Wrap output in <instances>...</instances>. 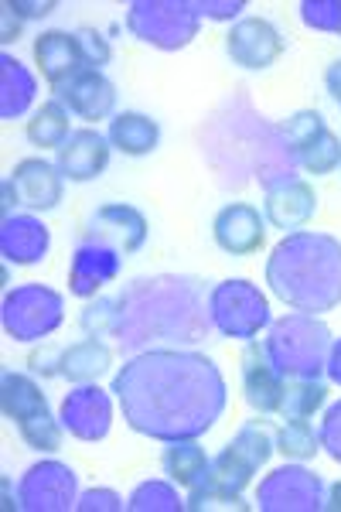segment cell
<instances>
[{
    "instance_id": "obj_32",
    "label": "cell",
    "mask_w": 341,
    "mask_h": 512,
    "mask_svg": "<svg viewBox=\"0 0 341 512\" xmlns=\"http://www.w3.org/2000/svg\"><path fill=\"white\" fill-rule=\"evenodd\" d=\"M127 509L130 512H181L185 509V499H181L171 482H144L130 492Z\"/></svg>"
},
{
    "instance_id": "obj_21",
    "label": "cell",
    "mask_w": 341,
    "mask_h": 512,
    "mask_svg": "<svg viewBox=\"0 0 341 512\" xmlns=\"http://www.w3.org/2000/svg\"><path fill=\"white\" fill-rule=\"evenodd\" d=\"M55 99H62L65 110L76 113L79 120L99 123L110 120L116 110V86L103 72L96 69H82L79 76H72L65 86L55 89Z\"/></svg>"
},
{
    "instance_id": "obj_29",
    "label": "cell",
    "mask_w": 341,
    "mask_h": 512,
    "mask_svg": "<svg viewBox=\"0 0 341 512\" xmlns=\"http://www.w3.org/2000/svg\"><path fill=\"white\" fill-rule=\"evenodd\" d=\"M72 113L65 110V103L62 99H48V103H41V110L35 113V117L28 120V140L35 147H41V151H58V147L65 144V140L72 137V127H69V120Z\"/></svg>"
},
{
    "instance_id": "obj_3",
    "label": "cell",
    "mask_w": 341,
    "mask_h": 512,
    "mask_svg": "<svg viewBox=\"0 0 341 512\" xmlns=\"http://www.w3.org/2000/svg\"><path fill=\"white\" fill-rule=\"evenodd\" d=\"M266 284L294 311L321 315L341 304V243L328 233L297 229L273 246Z\"/></svg>"
},
{
    "instance_id": "obj_20",
    "label": "cell",
    "mask_w": 341,
    "mask_h": 512,
    "mask_svg": "<svg viewBox=\"0 0 341 512\" xmlns=\"http://www.w3.org/2000/svg\"><path fill=\"white\" fill-rule=\"evenodd\" d=\"M110 147V137H103L96 127H79L55 151V168L69 181H93L110 164Z\"/></svg>"
},
{
    "instance_id": "obj_23",
    "label": "cell",
    "mask_w": 341,
    "mask_h": 512,
    "mask_svg": "<svg viewBox=\"0 0 341 512\" xmlns=\"http://www.w3.org/2000/svg\"><path fill=\"white\" fill-rule=\"evenodd\" d=\"M35 65H38L41 79H45L55 93L58 86H65L72 76H79V72L86 69L79 35H69V31H41L35 38Z\"/></svg>"
},
{
    "instance_id": "obj_7",
    "label": "cell",
    "mask_w": 341,
    "mask_h": 512,
    "mask_svg": "<svg viewBox=\"0 0 341 512\" xmlns=\"http://www.w3.org/2000/svg\"><path fill=\"white\" fill-rule=\"evenodd\" d=\"M209 321L222 335L253 342L270 325V304L249 280H222L209 294Z\"/></svg>"
},
{
    "instance_id": "obj_16",
    "label": "cell",
    "mask_w": 341,
    "mask_h": 512,
    "mask_svg": "<svg viewBox=\"0 0 341 512\" xmlns=\"http://www.w3.org/2000/svg\"><path fill=\"white\" fill-rule=\"evenodd\" d=\"M123 256L120 250L113 246L99 243V239H79L76 253H72V267H69V291L76 297H96L103 291L106 284H113L120 277V267H123Z\"/></svg>"
},
{
    "instance_id": "obj_2",
    "label": "cell",
    "mask_w": 341,
    "mask_h": 512,
    "mask_svg": "<svg viewBox=\"0 0 341 512\" xmlns=\"http://www.w3.org/2000/svg\"><path fill=\"white\" fill-rule=\"evenodd\" d=\"M202 294L195 280L154 277L137 280L120 297H99L82 311V328L93 338L113 335L123 345H140L147 338H178L198 342L209 321L202 315Z\"/></svg>"
},
{
    "instance_id": "obj_26",
    "label": "cell",
    "mask_w": 341,
    "mask_h": 512,
    "mask_svg": "<svg viewBox=\"0 0 341 512\" xmlns=\"http://www.w3.org/2000/svg\"><path fill=\"white\" fill-rule=\"evenodd\" d=\"M38 82L11 52L0 55V120H18L31 110Z\"/></svg>"
},
{
    "instance_id": "obj_38",
    "label": "cell",
    "mask_w": 341,
    "mask_h": 512,
    "mask_svg": "<svg viewBox=\"0 0 341 512\" xmlns=\"http://www.w3.org/2000/svg\"><path fill=\"white\" fill-rule=\"evenodd\" d=\"M202 4V18H215V21H226V18H236L243 11V0H226V4H212V0H198Z\"/></svg>"
},
{
    "instance_id": "obj_19",
    "label": "cell",
    "mask_w": 341,
    "mask_h": 512,
    "mask_svg": "<svg viewBox=\"0 0 341 512\" xmlns=\"http://www.w3.org/2000/svg\"><path fill=\"white\" fill-rule=\"evenodd\" d=\"M284 386L287 379L273 366L270 352H266L263 342H249L243 352V393L246 403L256 410V414L270 417L280 414V400H284Z\"/></svg>"
},
{
    "instance_id": "obj_14",
    "label": "cell",
    "mask_w": 341,
    "mask_h": 512,
    "mask_svg": "<svg viewBox=\"0 0 341 512\" xmlns=\"http://www.w3.org/2000/svg\"><path fill=\"white\" fill-rule=\"evenodd\" d=\"M318 212V192H314L311 181L297 175H280L266 181V202L263 216L270 226L284 229V233H297Z\"/></svg>"
},
{
    "instance_id": "obj_13",
    "label": "cell",
    "mask_w": 341,
    "mask_h": 512,
    "mask_svg": "<svg viewBox=\"0 0 341 512\" xmlns=\"http://www.w3.org/2000/svg\"><path fill=\"white\" fill-rule=\"evenodd\" d=\"M76 506V472L62 461H41L18 482V509L65 512Z\"/></svg>"
},
{
    "instance_id": "obj_36",
    "label": "cell",
    "mask_w": 341,
    "mask_h": 512,
    "mask_svg": "<svg viewBox=\"0 0 341 512\" xmlns=\"http://www.w3.org/2000/svg\"><path fill=\"white\" fill-rule=\"evenodd\" d=\"M318 434H321V451H328L331 461H338L341 465V400L324 410Z\"/></svg>"
},
{
    "instance_id": "obj_4",
    "label": "cell",
    "mask_w": 341,
    "mask_h": 512,
    "mask_svg": "<svg viewBox=\"0 0 341 512\" xmlns=\"http://www.w3.org/2000/svg\"><path fill=\"white\" fill-rule=\"evenodd\" d=\"M277 451L270 427L263 420H249L232 441L212 458L209 475L198 489L188 492L185 509H246V502H239V495L253 475L270 461V454Z\"/></svg>"
},
{
    "instance_id": "obj_11",
    "label": "cell",
    "mask_w": 341,
    "mask_h": 512,
    "mask_svg": "<svg viewBox=\"0 0 341 512\" xmlns=\"http://www.w3.org/2000/svg\"><path fill=\"white\" fill-rule=\"evenodd\" d=\"M62 171L45 158H24L11 168L4 181V216L11 205H24L31 212H52L62 202Z\"/></svg>"
},
{
    "instance_id": "obj_9",
    "label": "cell",
    "mask_w": 341,
    "mask_h": 512,
    "mask_svg": "<svg viewBox=\"0 0 341 512\" xmlns=\"http://www.w3.org/2000/svg\"><path fill=\"white\" fill-rule=\"evenodd\" d=\"M284 137L290 147V158L304 175H331L341 168V140L335 130L324 123L318 110H301L284 123Z\"/></svg>"
},
{
    "instance_id": "obj_41",
    "label": "cell",
    "mask_w": 341,
    "mask_h": 512,
    "mask_svg": "<svg viewBox=\"0 0 341 512\" xmlns=\"http://www.w3.org/2000/svg\"><path fill=\"white\" fill-rule=\"evenodd\" d=\"M324 86H328L331 99L341 106V59L328 65V72H324Z\"/></svg>"
},
{
    "instance_id": "obj_1",
    "label": "cell",
    "mask_w": 341,
    "mask_h": 512,
    "mask_svg": "<svg viewBox=\"0 0 341 512\" xmlns=\"http://www.w3.org/2000/svg\"><path fill=\"white\" fill-rule=\"evenodd\" d=\"M123 420L154 441H191L212 431L226 410V379L202 352L154 349L116 373L110 390Z\"/></svg>"
},
{
    "instance_id": "obj_10",
    "label": "cell",
    "mask_w": 341,
    "mask_h": 512,
    "mask_svg": "<svg viewBox=\"0 0 341 512\" xmlns=\"http://www.w3.org/2000/svg\"><path fill=\"white\" fill-rule=\"evenodd\" d=\"M328 499V485L301 465H284L266 475L256 489L263 512H318Z\"/></svg>"
},
{
    "instance_id": "obj_28",
    "label": "cell",
    "mask_w": 341,
    "mask_h": 512,
    "mask_svg": "<svg viewBox=\"0 0 341 512\" xmlns=\"http://www.w3.org/2000/svg\"><path fill=\"white\" fill-rule=\"evenodd\" d=\"M110 144L130 158H144L161 144V127L144 113H116L110 120Z\"/></svg>"
},
{
    "instance_id": "obj_35",
    "label": "cell",
    "mask_w": 341,
    "mask_h": 512,
    "mask_svg": "<svg viewBox=\"0 0 341 512\" xmlns=\"http://www.w3.org/2000/svg\"><path fill=\"white\" fill-rule=\"evenodd\" d=\"M76 35H79V45H82V59H86V69L103 72V65H110V59H113L110 41H106L93 28H82V31H76Z\"/></svg>"
},
{
    "instance_id": "obj_15",
    "label": "cell",
    "mask_w": 341,
    "mask_h": 512,
    "mask_svg": "<svg viewBox=\"0 0 341 512\" xmlns=\"http://www.w3.org/2000/svg\"><path fill=\"white\" fill-rule=\"evenodd\" d=\"M226 52L236 65L249 72H263L284 55V35L266 18H243L226 35Z\"/></svg>"
},
{
    "instance_id": "obj_18",
    "label": "cell",
    "mask_w": 341,
    "mask_h": 512,
    "mask_svg": "<svg viewBox=\"0 0 341 512\" xmlns=\"http://www.w3.org/2000/svg\"><path fill=\"white\" fill-rule=\"evenodd\" d=\"M82 236L99 239V243L130 256L147 243V219H144V212H137L133 205H123V202L99 205L93 216H89V226L82 229Z\"/></svg>"
},
{
    "instance_id": "obj_33",
    "label": "cell",
    "mask_w": 341,
    "mask_h": 512,
    "mask_svg": "<svg viewBox=\"0 0 341 512\" xmlns=\"http://www.w3.org/2000/svg\"><path fill=\"white\" fill-rule=\"evenodd\" d=\"M62 431H65V427L58 424L52 414H41V417L28 420V424L18 427L21 441L28 444V448H35V451H58V448H62Z\"/></svg>"
},
{
    "instance_id": "obj_5",
    "label": "cell",
    "mask_w": 341,
    "mask_h": 512,
    "mask_svg": "<svg viewBox=\"0 0 341 512\" xmlns=\"http://www.w3.org/2000/svg\"><path fill=\"white\" fill-rule=\"evenodd\" d=\"M263 345L284 379H318L328 366L331 332L314 315L294 311L280 321H270V335Z\"/></svg>"
},
{
    "instance_id": "obj_43",
    "label": "cell",
    "mask_w": 341,
    "mask_h": 512,
    "mask_svg": "<svg viewBox=\"0 0 341 512\" xmlns=\"http://www.w3.org/2000/svg\"><path fill=\"white\" fill-rule=\"evenodd\" d=\"M324 509H341V485H328V499H324Z\"/></svg>"
},
{
    "instance_id": "obj_37",
    "label": "cell",
    "mask_w": 341,
    "mask_h": 512,
    "mask_svg": "<svg viewBox=\"0 0 341 512\" xmlns=\"http://www.w3.org/2000/svg\"><path fill=\"white\" fill-rule=\"evenodd\" d=\"M76 509H79V512H96V509L120 512V509H123V502H120V495L110 492V489H93V492H86V495H82V499L76 502Z\"/></svg>"
},
{
    "instance_id": "obj_42",
    "label": "cell",
    "mask_w": 341,
    "mask_h": 512,
    "mask_svg": "<svg viewBox=\"0 0 341 512\" xmlns=\"http://www.w3.org/2000/svg\"><path fill=\"white\" fill-rule=\"evenodd\" d=\"M14 11L21 14V18H45V14L55 11L52 0H45V4H21V0H14Z\"/></svg>"
},
{
    "instance_id": "obj_8",
    "label": "cell",
    "mask_w": 341,
    "mask_h": 512,
    "mask_svg": "<svg viewBox=\"0 0 341 512\" xmlns=\"http://www.w3.org/2000/svg\"><path fill=\"white\" fill-rule=\"evenodd\" d=\"M65 318V301L62 294L52 291L45 284H24L14 287L11 294L4 297V311H0V321H4V332L18 342H38V338L52 335Z\"/></svg>"
},
{
    "instance_id": "obj_22",
    "label": "cell",
    "mask_w": 341,
    "mask_h": 512,
    "mask_svg": "<svg viewBox=\"0 0 341 512\" xmlns=\"http://www.w3.org/2000/svg\"><path fill=\"white\" fill-rule=\"evenodd\" d=\"M212 236L219 243V250L232 256H249L263 246L266 239V216L249 202H232L226 209H219V216L212 222Z\"/></svg>"
},
{
    "instance_id": "obj_40",
    "label": "cell",
    "mask_w": 341,
    "mask_h": 512,
    "mask_svg": "<svg viewBox=\"0 0 341 512\" xmlns=\"http://www.w3.org/2000/svg\"><path fill=\"white\" fill-rule=\"evenodd\" d=\"M324 373H328V379L335 386H341V338H335L328 349V366H324Z\"/></svg>"
},
{
    "instance_id": "obj_39",
    "label": "cell",
    "mask_w": 341,
    "mask_h": 512,
    "mask_svg": "<svg viewBox=\"0 0 341 512\" xmlns=\"http://www.w3.org/2000/svg\"><path fill=\"white\" fill-rule=\"evenodd\" d=\"M0 18H4V28H0V41H18V31H21V14L14 11V0H4V7H0Z\"/></svg>"
},
{
    "instance_id": "obj_24",
    "label": "cell",
    "mask_w": 341,
    "mask_h": 512,
    "mask_svg": "<svg viewBox=\"0 0 341 512\" xmlns=\"http://www.w3.org/2000/svg\"><path fill=\"white\" fill-rule=\"evenodd\" d=\"M48 246H52V233L35 216H4L0 222V253L7 263L18 267H31V263L45 260Z\"/></svg>"
},
{
    "instance_id": "obj_31",
    "label": "cell",
    "mask_w": 341,
    "mask_h": 512,
    "mask_svg": "<svg viewBox=\"0 0 341 512\" xmlns=\"http://www.w3.org/2000/svg\"><path fill=\"white\" fill-rule=\"evenodd\" d=\"M273 441H277V451L284 454V458H294V461H307L321 451V434L311 427V420H287V424L273 434Z\"/></svg>"
},
{
    "instance_id": "obj_30",
    "label": "cell",
    "mask_w": 341,
    "mask_h": 512,
    "mask_svg": "<svg viewBox=\"0 0 341 512\" xmlns=\"http://www.w3.org/2000/svg\"><path fill=\"white\" fill-rule=\"evenodd\" d=\"M328 400V386L321 379H287L280 417L284 420H311Z\"/></svg>"
},
{
    "instance_id": "obj_12",
    "label": "cell",
    "mask_w": 341,
    "mask_h": 512,
    "mask_svg": "<svg viewBox=\"0 0 341 512\" xmlns=\"http://www.w3.org/2000/svg\"><path fill=\"white\" fill-rule=\"evenodd\" d=\"M113 352L99 338H82L69 349H41L31 355V369L41 376H65L69 383H93L110 369Z\"/></svg>"
},
{
    "instance_id": "obj_27",
    "label": "cell",
    "mask_w": 341,
    "mask_h": 512,
    "mask_svg": "<svg viewBox=\"0 0 341 512\" xmlns=\"http://www.w3.org/2000/svg\"><path fill=\"white\" fill-rule=\"evenodd\" d=\"M161 465H164V475H168L174 485L191 492L205 482L212 458L205 454V448H198V437H191V441H171L168 448H164Z\"/></svg>"
},
{
    "instance_id": "obj_6",
    "label": "cell",
    "mask_w": 341,
    "mask_h": 512,
    "mask_svg": "<svg viewBox=\"0 0 341 512\" xmlns=\"http://www.w3.org/2000/svg\"><path fill=\"white\" fill-rule=\"evenodd\" d=\"M127 28L144 45L178 52L202 28V4L198 0H133L127 11Z\"/></svg>"
},
{
    "instance_id": "obj_17",
    "label": "cell",
    "mask_w": 341,
    "mask_h": 512,
    "mask_svg": "<svg viewBox=\"0 0 341 512\" xmlns=\"http://www.w3.org/2000/svg\"><path fill=\"white\" fill-rule=\"evenodd\" d=\"M62 427L79 441H103L113 427V400L96 383H82L62 403Z\"/></svg>"
},
{
    "instance_id": "obj_34",
    "label": "cell",
    "mask_w": 341,
    "mask_h": 512,
    "mask_svg": "<svg viewBox=\"0 0 341 512\" xmlns=\"http://www.w3.org/2000/svg\"><path fill=\"white\" fill-rule=\"evenodd\" d=\"M301 21L311 31H324V35H341V0H304Z\"/></svg>"
},
{
    "instance_id": "obj_25",
    "label": "cell",
    "mask_w": 341,
    "mask_h": 512,
    "mask_svg": "<svg viewBox=\"0 0 341 512\" xmlns=\"http://www.w3.org/2000/svg\"><path fill=\"white\" fill-rule=\"evenodd\" d=\"M0 407H4V417L14 427L28 424V420H35L41 414H52L41 386L28 373H14V369H7L0 376Z\"/></svg>"
}]
</instances>
